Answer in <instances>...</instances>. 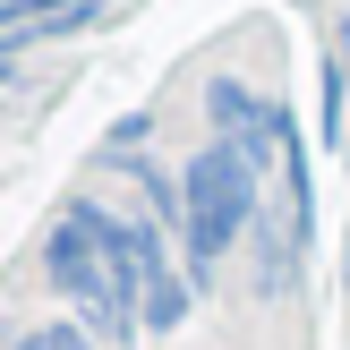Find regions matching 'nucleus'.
<instances>
[{"mask_svg":"<svg viewBox=\"0 0 350 350\" xmlns=\"http://www.w3.org/2000/svg\"><path fill=\"white\" fill-rule=\"evenodd\" d=\"M334 137H342V68L325 60V146H334Z\"/></svg>","mask_w":350,"mask_h":350,"instance_id":"39448f33","label":"nucleus"},{"mask_svg":"<svg viewBox=\"0 0 350 350\" xmlns=\"http://www.w3.org/2000/svg\"><path fill=\"white\" fill-rule=\"evenodd\" d=\"M43 273H51V291L77 299V317L94 325L103 342H129L137 325H146V273H137V265H111V248H103L77 214H60L43 231Z\"/></svg>","mask_w":350,"mask_h":350,"instance_id":"f257e3e1","label":"nucleus"},{"mask_svg":"<svg viewBox=\"0 0 350 350\" xmlns=\"http://www.w3.org/2000/svg\"><path fill=\"white\" fill-rule=\"evenodd\" d=\"M17 350H85V334H77V325H34Z\"/></svg>","mask_w":350,"mask_h":350,"instance_id":"20e7f679","label":"nucleus"},{"mask_svg":"<svg viewBox=\"0 0 350 350\" xmlns=\"http://www.w3.org/2000/svg\"><path fill=\"white\" fill-rule=\"evenodd\" d=\"M137 265H146V325L171 334V325L188 317V282H180V265H171V248H163V222H137Z\"/></svg>","mask_w":350,"mask_h":350,"instance_id":"7ed1b4c3","label":"nucleus"},{"mask_svg":"<svg viewBox=\"0 0 350 350\" xmlns=\"http://www.w3.org/2000/svg\"><path fill=\"white\" fill-rule=\"evenodd\" d=\"M248 222H256V171L239 163L231 146L188 154V171H180V239H188V273H197V282L239 248Z\"/></svg>","mask_w":350,"mask_h":350,"instance_id":"f03ea898","label":"nucleus"}]
</instances>
